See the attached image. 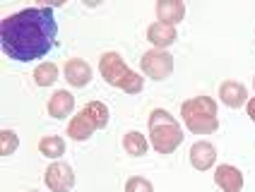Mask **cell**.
Segmentation results:
<instances>
[{"label":"cell","instance_id":"cell-2","mask_svg":"<svg viewBox=\"0 0 255 192\" xmlns=\"http://www.w3.org/2000/svg\"><path fill=\"white\" fill-rule=\"evenodd\" d=\"M181 118H183L185 127L193 135H212L219 127V118H217V101L210 96H195L188 98L181 106Z\"/></svg>","mask_w":255,"mask_h":192},{"label":"cell","instance_id":"cell-15","mask_svg":"<svg viewBox=\"0 0 255 192\" xmlns=\"http://www.w3.org/2000/svg\"><path fill=\"white\" fill-rule=\"evenodd\" d=\"M123 149L130 154V156H144L147 154V139L142 132L137 130H130L123 135Z\"/></svg>","mask_w":255,"mask_h":192},{"label":"cell","instance_id":"cell-20","mask_svg":"<svg viewBox=\"0 0 255 192\" xmlns=\"http://www.w3.org/2000/svg\"><path fill=\"white\" fill-rule=\"evenodd\" d=\"M248 118L255 123V98H251V101H248Z\"/></svg>","mask_w":255,"mask_h":192},{"label":"cell","instance_id":"cell-19","mask_svg":"<svg viewBox=\"0 0 255 192\" xmlns=\"http://www.w3.org/2000/svg\"><path fill=\"white\" fill-rule=\"evenodd\" d=\"M126 192H154L152 183L142 176H132V178L126 183Z\"/></svg>","mask_w":255,"mask_h":192},{"label":"cell","instance_id":"cell-5","mask_svg":"<svg viewBox=\"0 0 255 192\" xmlns=\"http://www.w3.org/2000/svg\"><path fill=\"white\" fill-rule=\"evenodd\" d=\"M109 123V108L101 101H89L70 123H68V135L75 142H87L94 135V130H101Z\"/></svg>","mask_w":255,"mask_h":192},{"label":"cell","instance_id":"cell-11","mask_svg":"<svg viewBox=\"0 0 255 192\" xmlns=\"http://www.w3.org/2000/svg\"><path fill=\"white\" fill-rule=\"evenodd\" d=\"M156 17H159L161 24L176 27L185 17V5L181 0H159L156 2Z\"/></svg>","mask_w":255,"mask_h":192},{"label":"cell","instance_id":"cell-7","mask_svg":"<svg viewBox=\"0 0 255 192\" xmlns=\"http://www.w3.org/2000/svg\"><path fill=\"white\" fill-rule=\"evenodd\" d=\"M43 180L53 192H70L75 188V173H72L70 166L63 164V161H56V164L48 166Z\"/></svg>","mask_w":255,"mask_h":192},{"label":"cell","instance_id":"cell-21","mask_svg":"<svg viewBox=\"0 0 255 192\" xmlns=\"http://www.w3.org/2000/svg\"><path fill=\"white\" fill-rule=\"evenodd\" d=\"M253 89H255V77H253Z\"/></svg>","mask_w":255,"mask_h":192},{"label":"cell","instance_id":"cell-18","mask_svg":"<svg viewBox=\"0 0 255 192\" xmlns=\"http://www.w3.org/2000/svg\"><path fill=\"white\" fill-rule=\"evenodd\" d=\"M17 147H19L17 132H12V130H2V132H0V154H2V156H10V154L17 151Z\"/></svg>","mask_w":255,"mask_h":192},{"label":"cell","instance_id":"cell-4","mask_svg":"<svg viewBox=\"0 0 255 192\" xmlns=\"http://www.w3.org/2000/svg\"><path fill=\"white\" fill-rule=\"evenodd\" d=\"M99 72L109 87L123 89L126 94H140L142 87H144V80L137 72H132L123 63V58L114 53V51H109V53H104L99 58Z\"/></svg>","mask_w":255,"mask_h":192},{"label":"cell","instance_id":"cell-16","mask_svg":"<svg viewBox=\"0 0 255 192\" xmlns=\"http://www.w3.org/2000/svg\"><path fill=\"white\" fill-rule=\"evenodd\" d=\"M39 151L48 159H60L65 154V139L58 137V135H51V137H43L39 142Z\"/></svg>","mask_w":255,"mask_h":192},{"label":"cell","instance_id":"cell-6","mask_svg":"<svg viewBox=\"0 0 255 192\" xmlns=\"http://www.w3.org/2000/svg\"><path fill=\"white\" fill-rule=\"evenodd\" d=\"M140 68L147 77H152V80L159 82V80H166L171 72H173V58L166 51L154 48V51H147V53L142 55Z\"/></svg>","mask_w":255,"mask_h":192},{"label":"cell","instance_id":"cell-8","mask_svg":"<svg viewBox=\"0 0 255 192\" xmlns=\"http://www.w3.org/2000/svg\"><path fill=\"white\" fill-rule=\"evenodd\" d=\"M214 183L217 188H222L224 192H241L243 190V173L236 166L222 164L214 171Z\"/></svg>","mask_w":255,"mask_h":192},{"label":"cell","instance_id":"cell-1","mask_svg":"<svg viewBox=\"0 0 255 192\" xmlns=\"http://www.w3.org/2000/svg\"><path fill=\"white\" fill-rule=\"evenodd\" d=\"M58 41V22L51 7H27L2 19V51L19 63L43 58Z\"/></svg>","mask_w":255,"mask_h":192},{"label":"cell","instance_id":"cell-10","mask_svg":"<svg viewBox=\"0 0 255 192\" xmlns=\"http://www.w3.org/2000/svg\"><path fill=\"white\" fill-rule=\"evenodd\" d=\"M219 98H222V103H227L229 108H241L248 101V92H246V87L241 82L229 80V82L219 84Z\"/></svg>","mask_w":255,"mask_h":192},{"label":"cell","instance_id":"cell-14","mask_svg":"<svg viewBox=\"0 0 255 192\" xmlns=\"http://www.w3.org/2000/svg\"><path fill=\"white\" fill-rule=\"evenodd\" d=\"M147 39H149V43L156 46L159 51H164V48L171 46L178 36H176V27H169V24L154 22V24H149V29H147Z\"/></svg>","mask_w":255,"mask_h":192},{"label":"cell","instance_id":"cell-3","mask_svg":"<svg viewBox=\"0 0 255 192\" xmlns=\"http://www.w3.org/2000/svg\"><path fill=\"white\" fill-rule=\"evenodd\" d=\"M149 137H152V149L159 154H171L181 147L183 142V130L176 123V118L169 110L156 108L149 113Z\"/></svg>","mask_w":255,"mask_h":192},{"label":"cell","instance_id":"cell-17","mask_svg":"<svg viewBox=\"0 0 255 192\" xmlns=\"http://www.w3.org/2000/svg\"><path fill=\"white\" fill-rule=\"evenodd\" d=\"M58 80V68L53 63H41L36 72H34V82L36 87H51V84H56Z\"/></svg>","mask_w":255,"mask_h":192},{"label":"cell","instance_id":"cell-22","mask_svg":"<svg viewBox=\"0 0 255 192\" xmlns=\"http://www.w3.org/2000/svg\"><path fill=\"white\" fill-rule=\"evenodd\" d=\"M31 192H39V190H31Z\"/></svg>","mask_w":255,"mask_h":192},{"label":"cell","instance_id":"cell-12","mask_svg":"<svg viewBox=\"0 0 255 192\" xmlns=\"http://www.w3.org/2000/svg\"><path fill=\"white\" fill-rule=\"evenodd\" d=\"M72 108H75V98H72V94L70 92H65V89H58L56 94L48 98V106H46L48 115L56 118V120L68 118V115L72 113Z\"/></svg>","mask_w":255,"mask_h":192},{"label":"cell","instance_id":"cell-13","mask_svg":"<svg viewBox=\"0 0 255 192\" xmlns=\"http://www.w3.org/2000/svg\"><path fill=\"white\" fill-rule=\"evenodd\" d=\"M214 161H217L214 144H210V142H195L190 147V164H193V168L210 171V166H214Z\"/></svg>","mask_w":255,"mask_h":192},{"label":"cell","instance_id":"cell-9","mask_svg":"<svg viewBox=\"0 0 255 192\" xmlns=\"http://www.w3.org/2000/svg\"><path fill=\"white\" fill-rule=\"evenodd\" d=\"M65 80H68V84L70 87H75V89H80V87H87L89 84V80H92V68L87 65L82 58H70L68 63H65Z\"/></svg>","mask_w":255,"mask_h":192}]
</instances>
